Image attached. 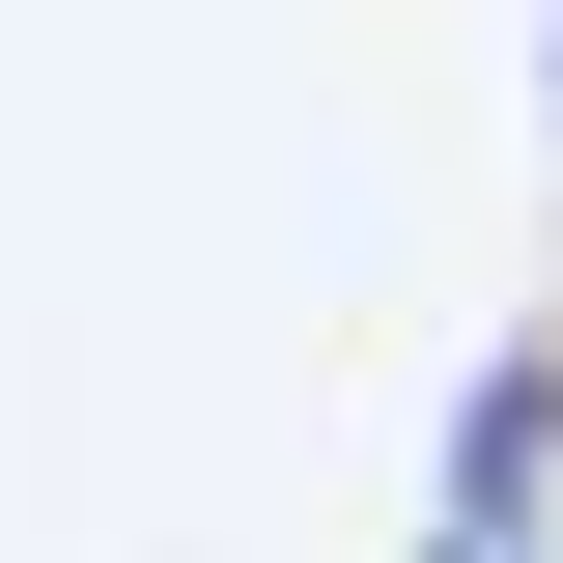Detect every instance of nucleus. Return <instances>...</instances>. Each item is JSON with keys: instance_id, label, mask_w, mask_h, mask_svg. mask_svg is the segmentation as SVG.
Wrapping results in <instances>:
<instances>
[{"instance_id": "f257e3e1", "label": "nucleus", "mask_w": 563, "mask_h": 563, "mask_svg": "<svg viewBox=\"0 0 563 563\" xmlns=\"http://www.w3.org/2000/svg\"><path fill=\"white\" fill-rule=\"evenodd\" d=\"M536 479H563V366L507 339V366H479V422H451V536H507V563H536Z\"/></svg>"}, {"instance_id": "f03ea898", "label": "nucleus", "mask_w": 563, "mask_h": 563, "mask_svg": "<svg viewBox=\"0 0 563 563\" xmlns=\"http://www.w3.org/2000/svg\"><path fill=\"white\" fill-rule=\"evenodd\" d=\"M451 563H507V536H451Z\"/></svg>"}]
</instances>
